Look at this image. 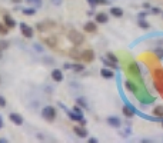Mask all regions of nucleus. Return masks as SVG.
Here are the masks:
<instances>
[{
    "label": "nucleus",
    "mask_w": 163,
    "mask_h": 143,
    "mask_svg": "<svg viewBox=\"0 0 163 143\" xmlns=\"http://www.w3.org/2000/svg\"><path fill=\"white\" fill-rule=\"evenodd\" d=\"M67 39L73 43V46H79V44L83 43L85 36L80 33V32H77V30H70V32L67 33Z\"/></svg>",
    "instance_id": "f257e3e1"
},
{
    "label": "nucleus",
    "mask_w": 163,
    "mask_h": 143,
    "mask_svg": "<svg viewBox=\"0 0 163 143\" xmlns=\"http://www.w3.org/2000/svg\"><path fill=\"white\" fill-rule=\"evenodd\" d=\"M42 115H43V117L47 122H53L54 117H56V109L53 106H46L43 109V112H42Z\"/></svg>",
    "instance_id": "f03ea898"
},
{
    "label": "nucleus",
    "mask_w": 163,
    "mask_h": 143,
    "mask_svg": "<svg viewBox=\"0 0 163 143\" xmlns=\"http://www.w3.org/2000/svg\"><path fill=\"white\" fill-rule=\"evenodd\" d=\"M80 59H82L85 63H92V62L95 60V53H93V50H92V49L83 50V52L80 53Z\"/></svg>",
    "instance_id": "7ed1b4c3"
},
{
    "label": "nucleus",
    "mask_w": 163,
    "mask_h": 143,
    "mask_svg": "<svg viewBox=\"0 0 163 143\" xmlns=\"http://www.w3.org/2000/svg\"><path fill=\"white\" fill-rule=\"evenodd\" d=\"M20 30H22V34L24 36V37H32L33 36V29L30 27V26H27L26 23H20Z\"/></svg>",
    "instance_id": "20e7f679"
},
{
    "label": "nucleus",
    "mask_w": 163,
    "mask_h": 143,
    "mask_svg": "<svg viewBox=\"0 0 163 143\" xmlns=\"http://www.w3.org/2000/svg\"><path fill=\"white\" fill-rule=\"evenodd\" d=\"M107 20H109V16L105 11H99L96 14V23H99V24H105V23H107Z\"/></svg>",
    "instance_id": "39448f33"
},
{
    "label": "nucleus",
    "mask_w": 163,
    "mask_h": 143,
    "mask_svg": "<svg viewBox=\"0 0 163 143\" xmlns=\"http://www.w3.org/2000/svg\"><path fill=\"white\" fill-rule=\"evenodd\" d=\"M9 117H10V120L13 122L16 126H22L23 125V117L20 116V115H17V113H10Z\"/></svg>",
    "instance_id": "423d86ee"
},
{
    "label": "nucleus",
    "mask_w": 163,
    "mask_h": 143,
    "mask_svg": "<svg viewBox=\"0 0 163 143\" xmlns=\"http://www.w3.org/2000/svg\"><path fill=\"white\" fill-rule=\"evenodd\" d=\"M122 112H123V115L126 116V117H133L135 116V109L129 106V105H125L123 107H122Z\"/></svg>",
    "instance_id": "0eeeda50"
},
{
    "label": "nucleus",
    "mask_w": 163,
    "mask_h": 143,
    "mask_svg": "<svg viewBox=\"0 0 163 143\" xmlns=\"http://www.w3.org/2000/svg\"><path fill=\"white\" fill-rule=\"evenodd\" d=\"M83 29H85V32H87V33H95V32L98 30V26L93 22H87L86 24L83 26Z\"/></svg>",
    "instance_id": "6e6552de"
},
{
    "label": "nucleus",
    "mask_w": 163,
    "mask_h": 143,
    "mask_svg": "<svg viewBox=\"0 0 163 143\" xmlns=\"http://www.w3.org/2000/svg\"><path fill=\"white\" fill-rule=\"evenodd\" d=\"M3 20H4V24H6L9 29H11V27H14V26H16V22L11 19L10 14H4V16H3Z\"/></svg>",
    "instance_id": "1a4fd4ad"
},
{
    "label": "nucleus",
    "mask_w": 163,
    "mask_h": 143,
    "mask_svg": "<svg viewBox=\"0 0 163 143\" xmlns=\"http://www.w3.org/2000/svg\"><path fill=\"white\" fill-rule=\"evenodd\" d=\"M73 132L76 133L77 136H80V137H86L87 136V130L85 127H82V126H75V127H73Z\"/></svg>",
    "instance_id": "9d476101"
},
{
    "label": "nucleus",
    "mask_w": 163,
    "mask_h": 143,
    "mask_svg": "<svg viewBox=\"0 0 163 143\" xmlns=\"http://www.w3.org/2000/svg\"><path fill=\"white\" fill-rule=\"evenodd\" d=\"M52 79H53L54 82H62V80H63L62 70H59V69H54L53 72H52Z\"/></svg>",
    "instance_id": "9b49d317"
},
{
    "label": "nucleus",
    "mask_w": 163,
    "mask_h": 143,
    "mask_svg": "<svg viewBox=\"0 0 163 143\" xmlns=\"http://www.w3.org/2000/svg\"><path fill=\"white\" fill-rule=\"evenodd\" d=\"M44 43L47 44L49 47H52V49H53V47L57 46V39H56L54 36H49V37H46V39H44Z\"/></svg>",
    "instance_id": "f8f14e48"
},
{
    "label": "nucleus",
    "mask_w": 163,
    "mask_h": 143,
    "mask_svg": "<svg viewBox=\"0 0 163 143\" xmlns=\"http://www.w3.org/2000/svg\"><path fill=\"white\" fill-rule=\"evenodd\" d=\"M126 89L132 92V93H137V86H136V83L135 82H132V80H126Z\"/></svg>",
    "instance_id": "ddd939ff"
},
{
    "label": "nucleus",
    "mask_w": 163,
    "mask_h": 143,
    "mask_svg": "<svg viewBox=\"0 0 163 143\" xmlns=\"http://www.w3.org/2000/svg\"><path fill=\"white\" fill-rule=\"evenodd\" d=\"M100 75H102V77H105V79H112V77H113V70H110L107 67H103V69L100 70Z\"/></svg>",
    "instance_id": "4468645a"
},
{
    "label": "nucleus",
    "mask_w": 163,
    "mask_h": 143,
    "mask_svg": "<svg viewBox=\"0 0 163 143\" xmlns=\"http://www.w3.org/2000/svg\"><path fill=\"white\" fill-rule=\"evenodd\" d=\"M69 117H70L72 120H76V122H82V120H83V115L76 113L75 110H73V112H69Z\"/></svg>",
    "instance_id": "2eb2a0df"
},
{
    "label": "nucleus",
    "mask_w": 163,
    "mask_h": 143,
    "mask_svg": "<svg viewBox=\"0 0 163 143\" xmlns=\"http://www.w3.org/2000/svg\"><path fill=\"white\" fill-rule=\"evenodd\" d=\"M110 14L115 16V17H122L123 16V10L120 7H112L110 9Z\"/></svg>",
    "instance_id": "dca6fc26"
},
{
    "label": "nucleus",
    "mask_w": 163,
    "mask_h": 143,
    "mask_svg": "<svg viewBox=\"0 0 163 143\" xmlns=\"http://www.w3.org/2000/svg\"><path fill=\"white\" fill-rule=\"evenodd\" d=\"M107 123L112 126V127H120V120L117 117H109Z\"/></svg>",
    "instance_id": "f3484780"
},
{
    "label": "nucleus",
    "mask_w": 163,
    "mask_h": 143,
    "mask_svg": "<svg viewBox=\"0 0 163 143\" xmlns=\"http://www.w3.org/2000/svg\"><path fill=\"white\" fill-rule=\"evenodd\" d=\"M153 115H154L156 117H163V106L162 105H159V106H156V107L153 109Z\"/></svg>",
    "instance_id": "a211bd4d"
},
{
    "label": "nucleus",
    "mask_w": 163,
    "mask_h": 143,
    "mask_svg": "<svg viewBox=\"0 0 163 143\" xmlns=\"http://www.w3.org/2000/svg\"><path fill=\"white\" fill-rule=\"evenodd\" d=\"M70 56H72L73 59H80V53L77 52V47H76V46H75V47L70 50Z\"/></svg>",
    "instance_id": "6ab92c4d"
},
{
    "label": "nucleus",
    "mask_w": 163,
    "mask_h": 143,
    "mask_svg": "<svg viewBox=\"0 0 163 143\" xmlns=\"http://www.w3.org/2000/svg\"><path fill=\"white\" fill-rule=\"evenodd\" d=\"M103 63H105L106 66L112 67V69H116V67H117V65H116L115 62H112V60H107V59H103Z\"/></svg>",
    "instance_id": "aec40b11"
},
{
    "label": "nucleus",
    "mask_w": 163,
    "mask_h": 143,
    "mask_svg": "<svg viewBox=\"0 0 163 143\" xmlns=\"http://www.w3.org/2000/svg\"><path fill=\"white\" fill-rule=\"evenodd\" d=\"M154 77L159 79V80H163V70L162 69H156V70H154Z\"/></svg>",
    "instance_id": "412c9836"
},
{
    "label": "nucleus",
    "mask_w": 163,
    "mask_h": 143,
    "mask_svg": "<svg viewBox=\"0 0 163 143\" xmlns=\"http://www.w3.org/2000/svg\"><path fill=\"white\" fill-rule=\"evenodd\" d=\"M7 32H9V27L4 23H0V34H7Z\"/></svg>",
    "instance_id": "4be33fe9"
},
{
    "label": "nucleus",
    "mask_w": 163,
    "mask_h": 143,
    "mask_svg": "<svg viewBox=\"0 0 163 143\" xmlns=\"http://www.w3.org/2000/svg\"><path fill=\"white\" fill-rule=\"evenodd\" d=\"M129 69H130L129 72H130L132 75H139V70H137V66H136L135 63H132L130 66H129Z\"/></svg>",
    "instance_id": "5701e85b"
},
{
    "label": "nucleus",
    "mask_w": 163,
    "mask_h": 143,
    "mask_svg": "<svg viewBox=\"0 0 163 143\" xmlns=\"http://www.w3.org/2000/svg\"><path fill=\"white\" fill-rule=\"evenodd\" d=\"M139 27H142V29H149V27H150V24H149V23L146 22V20H139Z\"/></svg>",
    "instance_id": "b1692460"
},
{
    "label": "nucleus",
    "mask_w": 163,
    "mask_h": 143,
    "mask_svg": "<svg viewBox=\"0 0 163 143\" xmlns=\"http://www.w3.org/2000/svg\"><path fill=\"white\" fill-rule=\"evenodd\" d=\"M34 13H36L34 9H24V10H23V14H26V16H33Z\"/></svg>",
    "instance_id": "393cba45"
},
{
    "label": "nucleus",
    "mask_w": 163,
    "mask_h": 143,
    "mask_svg": "<svg viewBox=\"0 0 163 143\" xmlns=\"http://www.w3.org/2000/svg\"><path fill=\"white\" fill-rule=\"evenodd\" d=\"M72 69H75L76 72H82V70H85V66L83 65H73Z\"/></svg>",
    "instance_id": "a878e982"
},
{
    "label": "nucleus",
    "mask_w": 163,
    "mask_h": 143,
    "mask_svg": "<svg viewBox=\"0 0 163 143\" xmlns=\"http://www.w3.org/2000/svg\"><path fill=\"white\" fill-rule=\"evenodd\" d=\"M107 59H110V60H112V62H115V63H117V57L113 55V53H110V52L107 53Z\"/></svg>",
    "instance_id": "bb28decb"
},
{
    "label": "nucleus",
    "mask_w": 163,
    "mask_h": 143,
    "mask_svg": "<svg viewBox=\"0 0 163 143\" xmlns=\"http://www.w3.org/2000/svg\"><path fill=\"white\" fill-rule=\"evenodd\" d=\"M9 47V43L4 42V40H0V49H7Z\"/></svg>",
    "instance_id": "cd10ccee"
},
{
    "label": "nucleus",
    "mask_w": 163,
    "mask_h": 143,
    "mask_svg": "<svg viewBox=\"0 0 163 143\" xmlns=\"http://www.w3.org/2000/svg\"><path fill=\"white\" fill-rule=\"evenodd\" d=\"M76 103H79V105H80L82 107H87L86 102H85V100H83V99H77V100H76Z\"/></svg>",
    "instance_id": "c85d7f7f"
},
{
    "label": "nucleus",
    "mask_w": 163,
    "mask_h": 143,
    "mask_svg": "<svg viewBox=\"0 0 163 143\" xmlns=\"http://www.w3.org/2000/svg\"><path fill=\"white\" fill-rule=\"evenodd\" d=\"M6 106V99L3 96H0V107H4Z\"/></svg>",
    "instance_id": "c756f323"
},
{
    "label": "nucleus",
    "mask_w": 163,
    "mask_h": 143,
    "mask_svg": "<svg viewBox=\"0 0 163 143\" xmlns=\"http://www.w3.org/2000/svg\"><path fill=\"white\" fill-rule=\"evenodd\" d=\"M156 53H157V56H159L160 59L163 57V50H162V49H157V50H156Z\"/></svg>",
    "instance_id": "7c9ffc66"
},
{
    "label": "nucleus",
    "mask_w": 163,
    "mask_h": 143,
    "mask_svg": "<svg viewBox=\"0 0 163 143\" xmlns=\"http://www.w3.org/2000/svg\"><path fill=\"white\" fill-rule=\"evenodd\" d=\"M98 4H107V0H98Z\"/></svg>",
    "instance_id": "2f4dec72"
},
{
    "label": "nucleus",
    "mask_w": 163,
    "mask_h": 143,
    "mask_svg": "<svg viewBox=\"0 0 163 143\" xmlns=\"http://www.w3.org/2000/svg\"><path fill=\"white\" fill-rule=\"evenodd\" d=\"M29 3L32 1V3H36V4H39V3H42V0H27Z\"/></svg>",
    "instance_id": "473e14b6"
},
{
    "label": "nucleus",
    "mask_w": 163,
    "mask_h": 143,
    "mask_svg": "<svg viewBox=\"0 0 163 143\" xmlns=\"http://www.w3.org/2000/svg\"><path fill=\"white\" fill-rule=\"evenodd\" d=\"M153 13H156V14H157V13H160V9H157V7H154V9H153Z\"/></svg>",
    "instance_id": "72a5a7b5"
},
{
    "label": "nucleus",
    "mask_w": 163,
    "mask_h": 143,
    "mask_svg": "<svg viewBox=\"0 0 163 143\" xmlns=\"http://www.w3.org/2000/svg\"><path fill=\"white\" fill-rule=\"evenodd\" d=\"M11 3H14V4H17V3H22L23 0H10Z\"/></svg>",
    "instance_id": "f704fd0d"
},
{
    "label": "nucleus",
    "mask_w": 163,
    "mask_h": 143,
    "mask_svg": "<svg viewBox=\"0 0 163 143\" xmlns=\"http://www.w3.org/2000/svg\"><path fill=\"white\" fill-rule=\"evenodd\" d=\"M75 112H76V113H80V115H82V110L79 109L77 106H75Z\"/></svg>",
    "instance_id": "c9c22d12"
},
{
    "label": "nucleus",
    "mask_w": 163,
    "mask_h": 143,
    "mask_svg": "<svg viewBox=\"0 0 163 143\" xmlns=\"http://www.w3.org/2000/svg\"><path fill=\"white\" fill-rule=\"evenodd\" d=\"M87 1H90L92 4H98V0H87Z\"/></svg>",
    "instance_id": "e433bc0d"
},
{
    "label": "nucleus",
    "mask_w": 163,
    "mask_h": 143,
    "mask_svg": "<svg viewBox=\"0 0 163 143\" xmlns=\"http://www.w3.org/2000/svg\"><path fill=\"white\" fill-rule=\"evenodd\" d=\"M0 127H1V120H0Z\"/></svg>",
    "instance_id": "4c0bfd02"
}]
</instances>
